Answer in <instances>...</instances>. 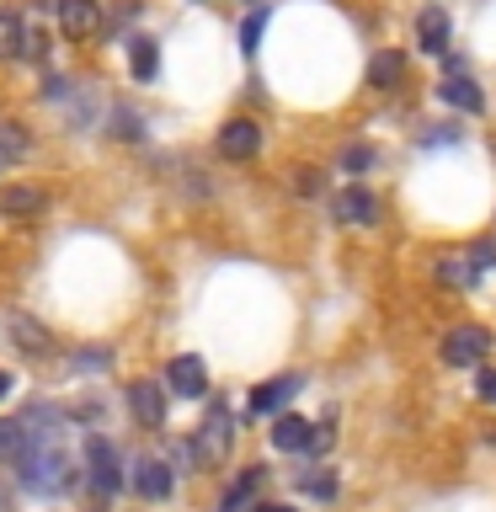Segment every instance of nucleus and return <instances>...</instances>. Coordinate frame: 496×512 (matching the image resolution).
<instances>
[{
  "label": "nucleus",
  "mask_w": 496,
  "mask_h": 512,
  "mask_svg": "<svg viewBox=\"0 0 496 512\" xmlns=\"http://www.w3.org/2000/svg\"><path fill=\"white\" fill-rule=\"evenodd\" d=\"M480 400H491V406H496V374H491V368L480 374Z\"/></svg>",
  "instance_id": "27"
},
{
  "label": "nucleus",
  "mask_w": 496,
  "mask_h": 512,
  "mask_svg": "<svg viewBox=\"0 0 496 512\" xmlns=\"http://www.w3.org/2000/svg\"><path fill=\"white\" fill-rule=\"evenodd\" d=\"M438 278H443L448 288H470V283L480 278V267L470 262V256H443V262H438Z\"/></svg>",
  "instance_id": "16"
},
{
  "label": "nucleus",
  "mask_w": 496,
  "mask_h": 512,
  "mask_svg": "<svg viewBox=\"0 0 496 512\" xmlns=\"http://www.w3.org/2000/svg\"><path fill=\"white\" fill-rule=\"evenodd\" d=\"M486 347H491V331L486 326H454V331H448V342H443V363L470 368V363L486 358Z\"/></svg>",
  "instance_id": "3"
},
{
  "label": "nucleus",
  "mask_w": 496,
  "mask_h": 512,
  "mask_svg": "<svg viewBox=\"0 0 496 512\" xmlns=\"http://www.w3.org/2000/svg\"><path fill=\"white\" fill-rule=\"evenodd\" d=\"M128 406H134V416L144 427H160V416H166V395H160L155 379H134V384H128Z\"/></svg>",
  "instance_id": "8"
},
{
  "label": "nucleus",
  "mask_w": 496,
  "mask_h": 512,
  "mask_svg": "<svg viewBox=\"0 0 496 512\" xmlns=\"http://www.w3.org/2000/svg\"><path fill=\"white\" fill-rule=\"evenodd\" d=\"M224 443H230V416H224V411H214V416H208V422H203V438H198V459L208 464V459H219L224 454Z\"/></svg>",
  "instance_id": "14"
},
{
  "label": "nucleus",
  "mask_w": 496,
  "mask_h": 512,
  "mask_svg": "<svg viewBox=\"0 0 496 512\" xmlns=\"http://www.w3.org/2000/svg\"><path fill=\"white\" fill-rule=\"evenodd\" d=\"M166 384L176 395H203V384H208V368H203V358H192V352H182V358H171V368H166Z\"/></svg>",
  "instance_id": "7"
},
{
  "label": "nucleus",
  "mask_w": 496,
  "mask_h": 512,
  "mask_svg": "<svg viewBox=\"0 0 496 512\" xmlns=\"http://www.w3.org/2000/svg\"><path fill=\"white\" fill-rule=\"evenodd\" d=\"M59 27L64 38H91L102 27V11H96V0H59Z\"/></svg>",
  "instance_id": "6"
},
{
  "label": "nucleus",
  "mask_w": 496,
  "mask_h": 512,
  "mask_svg": "<svg viewBox=\"0 0 496 512\" xmlns=\"http://www.w3.org/2000/svg\"><path fill=\"white\" fill-rule=\"evenodd\" d=\"M11 390H16V379H11V374H6V368H0V400H6V395H11Z\"/></svg>",
  "instance_id": "28"
},
{
  "label": "nucleus",
  "mask_w": 496,
  "mask_h": 512,
  "mask_svg": "<svg viewBox=\"0 0 496 512\" xmlns=\"http://www.w3.org/2000/svg\"><path fill=\"white\" fill-rule=\"evenodd\" d=\"M374 166V144H347L342 150V171H368Z\"/></svg>",
  "instance_id": "22"
},
{
  "label": "nucleus",
  "mask_w": 496,
  "mask_h": 512,
  "mask_svg": "<svg viewBox=\"0 0 496 512\" xmlns=\"http://www.w3.org/2000/svg\"><path fill=\"white\" fill-rule=\"evenodd\" d=\"M438 96H443L448 107H464V112H480V107H486L480 86H475V80H464V75H448L443 86H438Z\"/></svg>",
  "instance_id": "13"
},
{
  "label": "nucleus",
  "mask_w": 496,
  "mask_h": 512,
  "mask_svg": "<svg viewBox=\"0 0 496 512\" xmlns=\"http://www.w3.org/2000/svg\"><path fill=\"white\" fill-rule=\"evenodd\" d=\"M331 214H336V224H374L379 219V198L368 187H342L336 203H331Z\"/></svg>",
  "instance_id": "5"
},
{
  "label": "nucleus",
  "mask_w": 496,
  "mask_h": 512,
  "mask_svg": "<svg viewBox=\"0 0 496 512\" xmlns=\"http://www.w3.org/2000/svg\"><path fill=\"white\" fill-rule=\"evenodd\" d=\"M256 512H288V507H256Z\"/></svg>",
  "instance_id": "29"
},
{
  "label": "nucleus",
  "mask_w": 496,
  "mask_h": 512,
  "mask_svg": "<svg viewBox=\"0 0 496 512\" xmlns=\"http://www.w3.org/2000/svg\"><path fill=\"white\" fill-rule=\"evenodd\" d=\"M11 326H16V336H22L16 347H27V352H43L48 347V331H38L32 320H11Z\"/></svg>",
  "instance_id": "23"
},
{
  "label": "nucleus",
  "mask_w": 496,
  "mask_h": 512,
  "mask_svg": "<svg viewBox=\"0 0 496 512\" xmlns=\"http://www.w3.org/2000/svg\"><path fill=\"white\" fill-rule=\"evenodd\" d=\"M22 150H27L22 128H16V123H0V155H22Z\"/></svg>",
  "instance_id": "25"
},
{
  "label": "nucleus",
  "mask_w": 496,
  "mask_h": 512,
  "mask_svg": "<svg viewBox=\"0 0 496 512\" xmlns=\"http://www.w3.org/2000/svg\"><path fill=\"white\" fill-rule=\"evenodd\" d=\"M400 70H406V64H400V54H379V59H374V86H395Z\"/></svg>",
  "instance_id": "21"
},
{
  "label": "nucleus",
  "mask_w": 496,
  "mask_h": 512,
  "mask_svg": "<svg viewBox=\"0 0 496 512\" xmlns=\"http://www.w3.org/2000/svg\"><path fill=\"white\" fill-rule=\"evenodd\" d=\"M240 38H246V43H240V48H246V54H256V38H262V16H251V22L240 27Z\"/></svg>",
  "instance_id": "26"
},
{
  "label": "nucleus",
  "mask_w": 496,
  "mask_h": 512,
  "mask_svg": "<svg viewBox=\"0 0 496 512\" xmlns=\"http://www.w3.org/2000/svg\"><path fill=\"white\" fill-rule=\"evenodd\" d=\"M0 214H11V219H32V214H43V187H27V182L0 187Z\"/></svg>",
  "instance_id": "10"
},
{
  "label": "nucleus",
  "mask_w": 496,
  "mask_h": 512,
  "mask_svg": "<svg viewBox=\"0 0 496 512\" xmlns=\"http://www.w3.org/2000/svg\"><path fill=\"white\" fill-rule=\"evenodd\" d=\"M86 470H91V486L102 491V496H118L123 491V459H118V448H112L102 432L86 438Z\"/></svg>",
  "instance_id": "2"
},
{
  "label": "nucleus",
  "mask_w": 496,
  "mask_h": 512,
  "mask_svg": "<svg viewBox=\"0 0 496 512\" xmlns=\"http://www.w3.org/2000/svg\"><path fill=\"white\" fill-rule=\"evenodd\" d=\"M16 54H27V32L11 11H0V59H16Z\"/></svg>",
  "instance_id": "18"
},
{
  "label": "nucleus",
  "mask_w": 496,
  "mask_h": 512,
  "mask_svg": "<svg viewBox=\"0 0 496 512\" xmlns=\"http://www.w3.org/2000/svg\"><path fill=\"white\" fill-rule=\"evenodd\" d=\"M294 486H299L304 496H315V502H331V496H336V475H331V470H299Z\"/></svg>",
  "instance_id": "17"
},
{
  "label": "nucleus",
  "mask_w": 496,
  "mask_h": 512,
  "mask_svg": "<svg viewBox=\"0 0 496 512\" xmlns=\"http://www.w3.org/2000/svg\"><path fill=\"white\" fill-rule=\"evenodd\" d=\"M416 38H422L427 54H443V48H448V16H443L438 6L422 11V22H416Z\"/></svg>",
  "instance_id": "15"
},
{
  "label": "nucleus",
  "mask_w": 496,
  "mask_h": 512,
  "mask_svg": "<svg viewBox=\"0 0 496 512\" xmlns=\"http://www.w3.org/2000/svg\"><path fill=\"white\" fill-rule=\"evenodd\" d=\"M310 432H315V422H304V416H278V427H272V448H283V454H304V448H310Z\"/></svg>",
  "instance_id": "12"
},
{
  "label": "nucleus",
  "mask_w": 496,
  "mask_h": 512,
  "mask_svg": "<svg viewBox=\"0 0 496 512\" xmlns=\"http://www.w3.org/2000/svg\"><path fill=\"white\" fill-rule=\"evenodd\" d=\"M134 491L150 496V502H166V496H171V470L160 459H139L134 464Z\"/></svg>",
  "instance_id": "11"
},
{
  "label": "nucleus",
  "mask_w": 496,
  "mask_h": 512,
  "mask_svg": "<svg viewBox=\"0 0 496 512\" xmlns=\"http://www.w3.org/2000/svg\"><path fill=\"white\" fill-rule=\"evenodd\" d=\"M22 480L32 491H48V496H59V491H70V480H75V464L59 454L54 443H32L27 438V454H22Z\"/></svg>",
  "instance_id": "1"
},
{
  "label": "nucleus",
  "mask_w": 496,
  "mask_h": 512,
  "mask_svg": "<svg viewBox=\"0 0 496 512\" xmlns=\"http://www.w3.org/2000/svg\"><path fill=\"white\" fill-rule=\"evenodd\" d=\"M128 59H134V75H139V80H155L160 54H155V43H150V38H134V43H128Z\"/></svg>",
  "instance_id": "19"
},
{
  "label": "nucleus",
  "mask_w": 496,
  "mask_h": 512,
  "mask_svg": "<svg viewBox=\"0 0 496 512\" xmlns=\"http://www.w3.org/2000/svg\"><path fill=\"white\" fill-rule=\"evenodd\" d=\"M22 454H27L22 422H0V459H6V464H22Z\"/></svg>",
  "instance_id": "20"
},
{
  "label": "nucleus",
  "mask_w": 496,
  "mask_h": 512,
  "mask_svg": "<svg viewBox=\"0 0 496 512\" xmlns=\"http://www.w3.org/2000/svg\"><path fill=\"white\" fill-rule=\"evenodd\" d=\"M299 384H304V379H294V374H283V379H267L262 390H251V411H256V416H267V411H283L288 400L299 395Z\"/></svg>",
  "instance_id": "9"
},
{
  "label": "nucleus",
  "mask_w": 496,
  "mask_h": 512,
  "mask_svg": "<svg viewBox=\"0 0 496 512\" xmlns=\"http://www.w3.org/2000/svg\"><path fill=\"white\" fill-rule=\"evenodd\" d=\"M294 187H299V198H315V192L326 187V176H320L315 166H299V171H294Z\"/></svg>",
  "instance_id": "24"
},
{
  "label": "nucleus",
  "mask_w": 496,
  "mask_h": 512,
  "mask_svg": "<svg viewBox=\"0 0 496 512\" xmlns=\"http://www.w3.org/2000/svg\"><path fill=\"white\" fill-rule=\"evenodd\" d=\"M256 150H262V128H256L251 118H230L219 128V155L224 160H251Z\"/></svg>",
  "instance_id": "4"
}]
</instances>
